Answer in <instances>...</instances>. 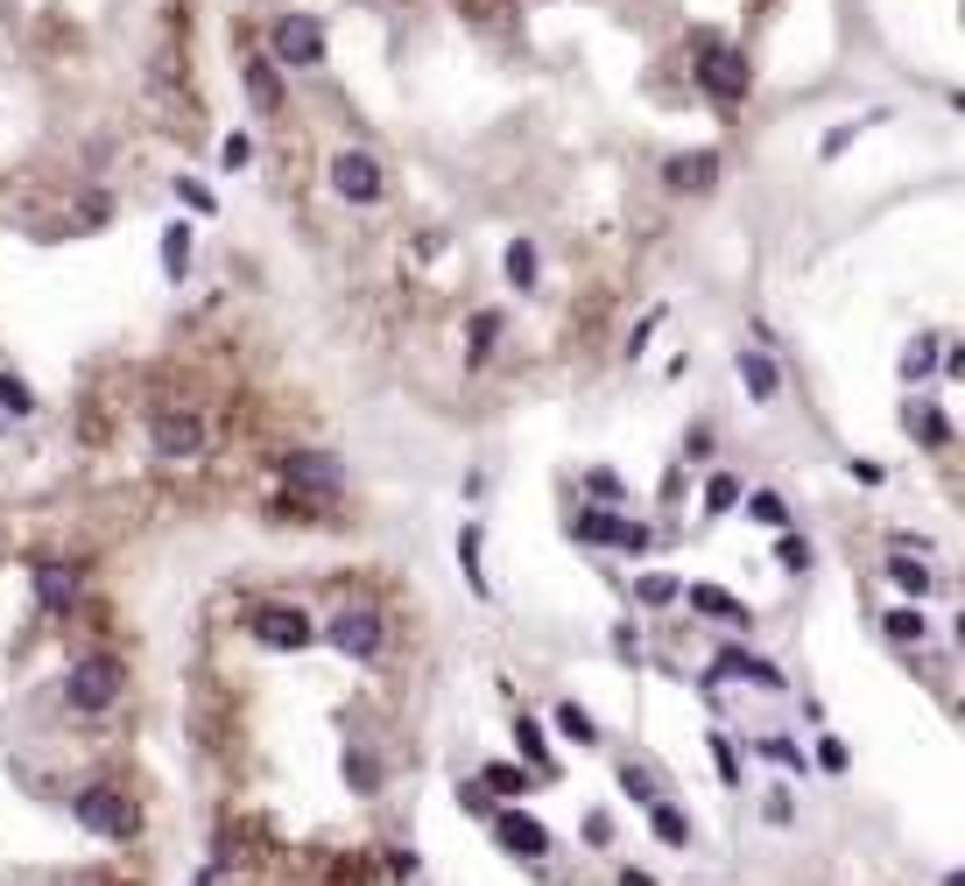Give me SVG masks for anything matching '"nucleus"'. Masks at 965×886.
<instances>
[{
  "label": "nucleus",
  "mask_w": 965,
  "mask_h": 886,
  "mask_svg": "<svg viewBox=\"0 0 965 886\" xmlns=\"http://www.w3.org/2000/svg\"><path fill=\"white\" fill-rule=\"evenodd\" d=\"M78 831H92V837H141V809L127 802L113 781H92V788H78Z\"/></svg>",
  "instance_id": "obj_1"
},
{
  "label": "nucleus",
  "mask_w": 965,
  "mask_h": 886,
  "mask_svg": "<svg viewBox=\"0 0 965 886\" xmlns=\"http://www.w3.org/2000/svg\"><path fill=\"white\" fill-rule=\"evenodd\" d=\"M324 640H332L346 662H374V654L388 648V620H381L374 606H346V612L332 620V634H324Z\"/></svg>",
  "instance_id": "obj_2"
},
{
  "label": "nucleus",
  "mask_w": 965,
  "mask_h": 886,
  "mask_svg": "<svg viewBox=\"0 0 965 886\" xmlns=\"http://www.w3.org/2000/svg\"><path fill=\"white\" fill-rule=\"evenodd\" d=\"M697 85H705L719 107H740V99H747V57L726 50V42H697Z\"/></svg>",
  "instance_id": "obj_3"
},
{
  "label": "nucleus",
  "mask_w": 965,
  "mask_h": 886,
  "mask_svg": "<svg viewBox=\"0 0 965 886\" xmlns=\"http://www.w3.org/2000/svg\"><path fill=\"white\" fill-rule=\"evenodd\" d=\"M113 697H121V662H113V654H85V662L71 669V683H64V703L71 711H107Z\"/></svg>",
  "instance_id": "obj_4"
},
{
  "label": "nucleus",
  "mask_w": 965,
  "mask_h": 886,
  "mask_svg": "<svg viewBox=\"0 0 965 886\" xmlns=\"http://www.w3.org/2000/svg\"><path fill=\"white\" fill-rule=\"evenodd\" d=\"M275 472H282V486H289V492H318V500L346 486V464H338L332 450H282Z\"/></svg>",
  "instance_id": "obj_5"
},
{
  "label": "nucleus",
  "mask_w": 965,
  "mask_h": 886,
  "mask_svg": "<svg viewBox=\"0 0 965 886\" xmlns=\"http://www.w3.org/2000/svg\"><path fill=\"white\" fill-rule=\"evenodd\" d=\"M269 50H275V64H318L324 57V28L310 22V14H282V22L269 28Z\"/></svg>",
  "instance_id": "obj_6"
},
{
  "label": "nucleus",
  "mask_w": 965,
  "mask_h": 886,
  "mask_svg": "<svg viewBox=\"0 0 965 886\" xmlns=\"http://www.w3.org/2000/svg\"><path fill=\"white\" fill-rule=\"evenodd\" d=\"M332 190L346 204H374L381 198V162L367 155V148H338L332 155Z\"/></svg>",
  "instance_id": "obj_7"
},
{
  "label": "nucleus",
  "mask_w": 965,
  "mask_h": 886,
  "mask_svg": "<svg viewBox=\"0 0 965 886\" xmlns=\"http://www.w3.org/2000/svg\"><path fill=\"white\" fill-rule=\"evenodd\" d=\"M494 845L500 851H515V859H543L550 851V823H536L529 809H494Z\"/></svg>",
  "instance_id": "obj_8"
},
{
  "label": "nucleus",
  "mask_w": 965,
  "mask_h": 886,
  "mask_svg": "<svg viewBox=\"0 0 965 886\" xmlns=\"http://www.w3.org/2000/svg\"><path fill=\"white\" fill-rule=\"evenodd\" d=\"M571 535L578 542H606V549H648V528L642 521H620V514H606V507H585V514L571 521Z\"/></svg>",
  "instance_id": "obj_9"
},
{
  "label": "nucleus",
  "mask_w": 965,
  "mask_h": 886,
  "mask_svg": "<svg viewBox=\"0 0 965 886\" xmlns=\"http://www.w3.org/2000/svg\"><path fill=\"white\" fill-rule=\"evenodd\" d=\"M255 640L275 648V654H296V648H310V620L296 606H261L255 612Z\"/></svg>",
  "instance_id": "obj_10"
},
{
  "label": "nucleus",
  "mask_w": 965,
  "mask_h": 886,
  "mask_svg": "<svg viewBox=\"0 0 965 886\" xmlns=\"http://www.w3.org/2000/svg\"><path fill=\"white\" fill-rule=\"evenodd\" d=\"M156 450H162V458H198V450H205V423L190 409H162L156 415Z\"/></svg>",
  "instance_id": "obj_11"
},
{
  "label": "nucleus",
  "mask_w": 965,
  "mask_h": 886,
  "mask_svg": "<svg viewBox=\"0 0 965 886\" xmlns=\"http://www.w3.org/2000/svg\"><path fill=\"white\" fill-rule=\"evenodd\" d=\"M733 675H747V683H762V689H782L790 675H782L776 662H762L754 648H726L719 662H712V683H733Z\"/></svg>",
  "instance_id": "obj_12"
},
{
  "label": "nucleus",
  "mask_w": 965,
  "mask_h": 886,
  "mask_svg": "<svg viewBox=\"0 0 965 886\" xmlns=\"http://www.w3.org/2000/svg\"><path fill=\"white\" fill-rule=\"evenodd\" d=\"M663 184H670V190H712V184H719V155H705V148L670 155V162H663Z\"/></svg>",
  "instance_id": "obj_13"
},
{
  "label": "nucleus",
  "mask_w": 965,
  "mask_h": 886,
  "mask_svg": "<svg viewBox=\"0 0 965 886\" xmlns=\"http://www.w3.org/2000/svg\"><path fill=\"white\" fill-rule=\"evenodd\" d=\"M684 598L705 612V620H719V626H747V606H740L726 584H684Z\"/></svg>",
  "instance_id": "obj_14"
},
{
  "label": "nucleus",
  "mask_w": 965,
  "mask_h": 886,
  "mask_svg": "<svg viewBox=\"0 0 965 886\" xmlns=\"http://www.w3.org/2000/svg\"><path fill=\"white\" fill-rule=\"evenodd\" d=\"M480 788H486V795H500V802H522V795L536 788V774L515 768V760H486V768H480Z\"/></svg>",
  "instance_id": "obj_15"
},
{
  "label": "nucleus",
  "mask_w": 965,
  "mask_h": 886,
  "mask_svg": "<svg viewBox=\"0 0 965 886\" xmlns=\"http://www.w3.org/2000/svg\"><path fill=\"white\" fill-rule=\"evenodd\" d=\"M71 598H78V577H71L64 563H36V606L42 612H64Z\"/></svg>",
  "instance_id": "obj_16"
},
{
  "label": "nucleus",
  "mask_w": 965,
  "mask_h": 886,
  "mask_svg": "<svg viewBox=\"0 0 965 886\" xmlns=\"http://www.w3.org/2000/svg\"><path fill=\"white\" fill-rule=\"evenodd\" d=\"M740 380H747V395L762 401V409L782 395V373H776V359H768V352H740Z\"/></svg>",
  "instance_id": "obj_17"
},
{
  "label": "nucleus",
  "mask_w": 965,
  "mask_h": 886,
  "mask_svg": "<svg viewBox=\"0 0 965 886\" xmlns=\"http://www.w3.org/2000/svg\"><path fill=\"white\" fill-rule=\"evenodd\" d=\"M515 753H522V768L536 774V781H550V746H543L536 717H515Z\"/></svg>",
  "instance_id": "obj_18"
},
{
  "label": "nucleus",
  "mask_w": 965,
  "mask_h": 886,
  "mask_svg": "<svg viewBox=\"0 0 965 886\" xmlns=\"http://www.w3.org/2000/svg\"><path fill=\"white\" fill-rule=\"evenodd\" d=\"M648 831H656L670 851H684V845H691V816H684L677 802H648Z\"/></svg>",
  "instance_id": "obj_19"
},
{
  "label": "nucleus",
  "mask_w": 965,
  "mask_h": 886,
  "mask_svg": "<svg viewBox=\"0 0 965 886\" xmlns=\"http://www.w3.org/2000/svg\"><path fill=\"white\" fill-rule=\"evenodd\" d=\"M247 99H255L261 113H275V107H282V78H275L269 57H247Z\"/></svg>",
  "instance_id": "obj_20"
},
{
  "label": "nucleus",
  "mask_w": 965,
  "mask_h": 886,
  "mask_svg": "<svg viewBox=\"0 0 965 886\" xmlns=\"http://www.w3.org/2000/svg\"><path fill=\"white\" fill-rule=\"evenodd\" d=\"M338 768H346V788H352V795H381V760L367 753V746H346V760H338Z\"/></svg>",
  "instance_id": "obj_21"
},
{
  "label": "nucleus",
  "mask_w": 965,
  "mask_h": 886,
  "mask_svg": "<svg viewBox=\"0 0 965 886\" xmlns=\"http://www.w3.org/2000/svg\"><path fill=\"white\" fill-rule=\"evenodd\" d=\"M550 717H557V732H564L571 746H599V725H592V711H585V703H571V697H564Z\"/></svg>",
  "instance_id": "obj_22"
},
{
  "label": "nucleus",
  "mask_w": 965,
  "mask_h": 886,
  "mask_svg": "<svg viewBox=\"0 0 965 886\" xmlns=\"http://www.w3.org/2000/svg\"><path fill=\"white\" fill-rule=\"evenodd\" d=\"M910 423H916V444H924V450H944V444H952V423H944V409H930V401H916Z\"/></svg>",
  "instance_id": "obj_23"
},
{
  "label": "nucleus",
  "mask_w": 965,
  "mask_h": 886,
  "mask_svg": "<svg viewBox=\"0 0 965 886\" xmlns=\"http://www.w3.org/2000/svg\"><path fill=\"white\" fill-rule=\"evenodd\" d=\"M190 267V225H162V275H184Z\"/></svg>",
  "instance_id": "obj_24"
},
{
  "label": "nucleus",
  "mask_w": 965,
  "mask_h": 886,
  "mask_svg": "<svg viewBox=\"0 0 965 886\" xmlns=\"http://www.w3.org/2000/svg\"><path fill=\"white\" fill-rule=\"evenodd\" d=\"M500 275H508L515 289H536V247H529V239H515L508 261H500Z\"/></svg>",
  "instance_id": "obj_25"
},
{
  "label": "nucleus",
  "mask_w": 965,
  "mask_h": 886,
  "mask_svg": "<svg viewBox=\"0 0 965 886\" xmlns=\"http://www.w3.org/2000/svg\"><path fill=\"white\" fill-rule=\"evenodd\" d=\"M670 598H684V577H663V570H648V577L634 584V606H670Z\"/></svg>",
  "instance_id": "obj_26"
},
{
  "label": "nucleus",
  "mask_w": 965,
  "mask_h": 886,
  "mask_svg": "<svg viewBox=\"0 0 965 886\" xmlns=\"http://www.w3.org/2000/svg\"><path fill=\"white\" fill-rule=\"evenodd\" d=\"M888 577H895L910 598H924V591H930V570L916 563V556H888Z\"/></svg>",
  "instance_id": "obj_27"
},
{
  "label": "nucleus",
  "mask_w": 965,
  "mask_h": 886,
  "mask_svg": "<svg viewBox=\"0 0 965 886\" xmlns=\"http://www.w3.org/2000/svg\"><path fill=\"white\" fill-rule=\"evenodd\" d=\"M458 563H466V584L486 598V570H480V528H458Z\"/></svg>",
  "instance_id": "obj_28"
},
{
  "label": "nucleus",
  "mask_w": 965,
  "mask_h": 886,
  "mask_svg": "<svg viewBox=\"0 0 965 886\" xmlns=\"http://www.w3.org/2000/svg\"><path fill=\"white\" fill-rule=\"evenodd\" d=\"M733 507H740V478L719 472V478L705 486V514H733Z\"/></svg>",
  "instance_id": "obj_29"
},
{
  "label": "nucleus",
  "mask_w": 965,
  "mask_h": 886,
  "mask_svg": "<svg viewBox=\"0 0 965 886\" xmlns=\"http://www.w3.org/2000/svg\"><path fill=\"white\" fill-rule=\"evenodd\" d=\"M888 640H902V648H916V640H924V612H916V606L888 612Z\"/></svg>",
  "instance_id": "obj_30"
},
{
  "label": "nucleus",
  "mask_w": 965,
  "mask_h": 886,
  "mask_svg": "<svg viewBox=\"0 0 965 886\" xmlns=\"http://www.w3.org/2000/svg\"><path fill=\"white\" fill-rule=\"evenodd\" d=\"M620 788H628V802H663V795H656V774H648V768H620Z\"/></svg>",
  "instance_id": "obj_31"
},
{
  "label": "nucleus",
  "mask_w": 965,
  "mask_h": 886,
  "mask_svg": "<svg viewBox=\"0 0 965 886\" xmlns=\"http://www.w3.org/2000/svg\"><path fill=\"white\" fill-rule=\"evenodd\" d=\"M776 563L804 577V570H811V542H804V535H776Z\"/></svg>",
  "instance_id": "obj_32"
},
{
  "label": "nucleus",
  "mask_w": 965,
  "mask_h": 886,
  "mask_svg": "<svg viewBox=\"0 0 965 886\" xmlns=\"http://www.w3.org/2000/svg\"><path fill=\"white\" fill-rule=\"evenodd\" d=\"M0 409H8V415H36V395H28L14 373H0Z\"/></svg>",
  "instance_id": "obj_33"
},
{
  "label": "nucleus",
  "mask_w": 965,
  "mask_h": 886,
  "mask_svg": "<svg viewBox=\"0 0 965 886\" xmlns=\"http://www.w3.org/2000/svg\"><path fill=\"white\" fill-rule=\"evenodd\" d=\"M747 514H754V521H768V528H782V514H790V507H782L776 492H754V500H747Z\"/></svg>",
  "instance_id": "obj_34"
},
{
  "label": "nucleus",
  "mask_w": 965,
  "mask_h": 886,
  "mask_svg": "<svg viewBox=\"0 0 965 886\" xmlns=\"http://www.w3.org/2000/svg\"><path fill=\"white\" fill-rule=\"evenodd\" d=\"M219 162H226V170H247V162H255V141H247V134H226V148H219Z\"/></svg>",
  "instance_id": "obj_35"
},
{
  "label": "nucleus",
  "mask_w": 965,
  "mask_h": 886,
  "mask_svg": "<svg viewBox=\"0 0 965 886\" xmlns=\"http://www.w3.org/2000/svg\"><path fill=\"white\" fill-rule=\"evenodd\" d=\"M494 332H500V317H494V310H480V317H472V359H486Z\"/></svg>",
  "instance_id": "obj_36"
},
{
  "label": "nucleus",
  "mask_w": 965,
  "mask_h": 886,
  "mask_svg": "<svg viewBox=\"0 0 965 886\" xmlns=\"http://www.w3.org/2000/svg\"><path fill=\"white\" fill-rule=\"evenodd\" d=\"M176 198H184L190 212H212V190H205L198 176H176Z\"/></svg>",
  "instance_id": "obj_37"
},
{
  "label": "nucleus",
  "mask_w": 965,
  "mask_h": 886,
  "mask_svg": "<svg viewBox=\"0 0 965 886\" xmlns=\"http://www.w3.org/2000/svg\"><path fill=\"white\" fill-rule=\"evenodd\" d=\"M930 359H938V345H930V338H924V345H916V352H910V359H902V380H924V373H930Z\"/></svg>",
  "instance_id": "obj_38"
},
{
  "label": "nucleus",
  "mask_w": 965,
  "mask_h": 886,
  "mask_svg": "<svg viewBox=\"0 0 965 886\" xmlns=\"http://www.w3.org/2000/svg\"><path fill=\"white\" fill-rule=\"evenodd\" d=\"M712 760H719V781H740V753H733V739H712Z\"/></svg>",
  "instance_id": "obj_39"
},
{
  "label": "nucleus",
  "mask_w": 965,
  "mask_h": 886,
  "mask_svg": "<svg viewBox=\"0 0 965 886\" xmlns=\"http://www.w3.org/2000/svg\"><path fill=\"white\" fill-rule=\"evenodd\" d=\"M818 768L825 774H845V746L839 739H818Z\"/></svg>",
  "instance_id": "obj_40"
},
{
  "label": "nucleus",
  "mask_w": 965,
  "mask_h": 886,
  "mask_svg": "<svg viewBox=\"0 0 965 886\" xmlns=\"http://www.w3.org/2000/svg\"><path fill=\"white\" fill-rule=\"evenodd\" d=\"M585 486H592V500H606V507H614V500H620V478H614V472H592V478H585Z\"/></svg>",
  "instance_id": "obj_41"
},
{
  "label": "nucleus",
  "mask_w": 965,
  "mask_h": 886,
  "mask_svg": "<svg viewBox=\"0 0 965 886\" xmlns=\"http://www.w3.org/2000/svg\"><path fill=\"white\" fill-rule=\"evenodd\" d=\"M656 324H663V310H648V317H642V324H634V338H628V359H634V352H642V345H648V338H656Z\"/></svg>",
  "instance_id": "obj_42"
},
{
  "label": "nucleus",
  "mask_w": 965,
  "mask_h": 886,
  "mask_svg": "<svg viewBox=\"0 0 965 886\" xmlns=\"http://www.w3.org/2000/svg\"><path fill=\"white\" fill-rule=\"evenodd\" d=\"M762 753H768V760H790V768H796V774H804V753H796V746H790V739H768V746H762Z\"/></svg>",
  "instance_id": "obj_43"
},
{
  "label": "nucleus",
  "mask_w": 965,
  "mask_h": 886,
  "mask_svg": "<svg viewBox=\"0 0 965 886\" xmlns=\"http://www.w3.org/2000/svg\"><path fill=\"white\" fill-rule=\"evenodd\" d=\"M620 886H663V879H648L642 865H620Z\"/></svg>",
  "instance_id": "obj_44"
}]
</instances>
